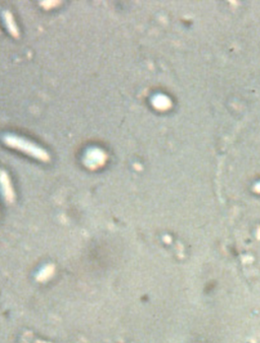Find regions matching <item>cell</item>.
<instances>
[{"instance_id": "obj_2", "label": "cell", "mask_w": 260, "mask_h": 343, "mask_svg": "<svg viewBox=\"0 0 260 343\" xmlns=\"http://www.w3.org/2000/svg\"><path fill=\"white\" fill-rule=\"evenodd\" d=\"M12 19H14V18H12L11 16H10V13H8V12H6V16H5V22H6V25H7V28L9 29V31H10V33L12 34V35H15V36H18V29H17V26H16V24H15V22H14V20H12Z\"/></svg>"}, {"instance_id": "obj_1", "label": "cell", "mask_w": 260, "mask_h": 343, "mask_svg": "<svg viewBox=\"0 0 260 343\" xmlns=\"http://www.w3.org/2000/svg\"><path fill=\"white\" fill-rule=\"evenodd\" d=\"M4 141L8 145H10V147L21 150L27 152L35 157L41 158V160H46V158L48 157L46 151H44L41 148H39L38 145H36L35 143H33L27 139H23V138L16 136V135H6Z\"/></svg>"}]
</instances>
